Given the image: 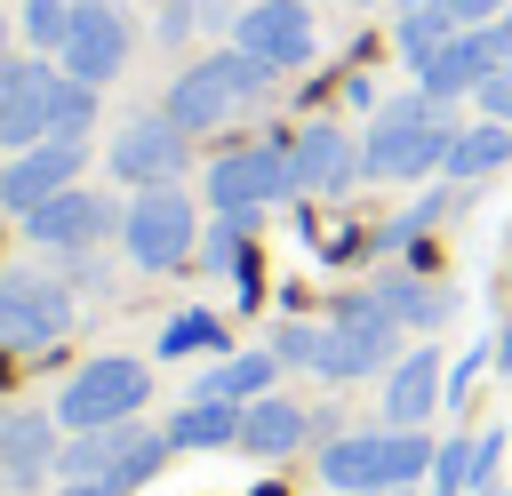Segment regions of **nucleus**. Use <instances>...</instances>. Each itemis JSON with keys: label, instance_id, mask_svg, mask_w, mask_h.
<instances>
[{"label": "nucleus", "instance_id": "obj_2", "mask_svg": "<svg viewBox=\"0 0 512 496\" xmlns=\"http://www.w3.org/2000/svg\"><path fill=\"white\" fill-rule=\"evenodd\" d=\"M432 440L424 432H408V424H384V432H352V440H336L328 456H320V472L352 496V488H416V480H432Z\"/></svg>", "mask_w": 512, "mask_h": 496}, {"label": "nucleus", "instance_id": "obj_21", "mask_svg": "<svg viewBox=\"0 0 512 496\" xmlns=\"http://www.w3.org/2000/svg\"><path fill=\"white\" fill-rule=\"evenodd\" d=\"M456 8V24H496V16H512V0H448Z\"/></svg>", "mask_w": 512, "mask_h": 496}, {"label": "nucleus", "instance_id": "obj_10", "mask_svg": "<svg viewBox=\"0 0 512 496\" xmlns=\"http://www.w3.org/2000/svg\"><path fill=\"white\" fill-rule=\"evenodd\" d=\"M504 160H512V128H504V120H472V128H456V144H448V168H440V176L480 184V176H496Z\"/></svg>", "mask_w": 512, "mask_h": 496}, {"label": "nucleus", "instance_id": "obj_7", "mask_svg": "<svg viewBox=\"0 0 512 496\" xmlns=\"http://www.w3.org/2000/svg\"><path fill=\"white\" fill-rule=\"evenodd\" d=\"M288 168H296V184H304V192H344V184L360 176V144H352L344 128L312 120V128L288 144Z\"/></svg>", "mask_w": 512, "mask_h": 496}, {"label": "nucleus", "instance_id": "obj_9", "mask_svg": "<svg viewBox=\"0 0 512 496\" xmlns=\"http://www.w3.org/2000/svg\"><path fill=\"white\" fill-rule=\"evenodd\" d=\"M456 32H464V24H456V8H448V0H400V16H392V40H400V56H408V64H432Z\"/></svg>", "mask_w": 512, "mask_h": 496}, {"label": "nucleus", "instance_id": "obj_11", "mask_svg": "<svg viewBox=\"0 0 512 496\" xmlns=\"http://www.w3.org/2000/svg\"><path fill=\"white\" fill-rule=\"evenodd\" d=\"M376 296H384V312H392L400 328H416V336H432L440 320H456V288H424V280H384Z\"/></svg>", "mask_w": 512, "mask_h": 496}, {"label": "nucleus", "instance_id": "obj_22", "mask_svg": "<svg viewBox=\"0 0 512 496\" xmlns=\"http://www.w3.org/2000/svg\"><path fill=\"white\" fill-rule=\"evenodd\" d=\"M352 496H408V488H352Z\"/></svg>", "mask_w": 512, "mask_h": 496}, {"label": "nucleus", "instance_id": "obj_17", "mask_svg": "<svg viewBox=\"0 0 512 496\" xmlns=\"http://www.w3.org/2000/svg\"><path fill=\"white\" fill-rule=\"evenodd\" d=\"M432 496H472V440H440V456H432Z\"/></svg>", "mask_w": 512, "mask_h": 496}, {"label": "nucleus", "instance_id": "obj_3", "mask_svg": "<svg viewBox=\"0 0 512 496\" xmlns=\"http://www.w3.org/2000/svg\"><path fill=\"white\" fill-rule=\"evenodd\" d=\"M496 64H512L504 16H496V24H464L432 64H416V88H424V96H440V104H456V96H480V80H488Z\"/></svg>", "mask_w": 512, "mask_h": 496}, {"label": "nucleus", "instance_id": "obj_18", "mask_svg": "<svg viewBox=\"0 0 512 496\" xmlns=\"http://www.w3.org/2000/svg\"><path fill=\"white\" fill-rule=\"evenodd\" d=\"M264 376H272V360H232V368H216L208 400H256V392H264Z\"/></svg>", "mask_w": 512, "mask_h": 496}, {"label": "nucleus", "instance_id": "obj_16", "mask_svg": "<svg viewBox=\"0 0 512 496\" xmlns=\"http://www.w3.org/2000/svg\"><path fill=\"white\" fill-rule=\"evenodd\" d=\"M120 168H128V176H160V168H176V128H152V120L128 128V136H120Z\"/></svg>", "mask_w": 512, "mask_h": 496}, {"label": "nucleus", "instance_id": "obj_14", "mask_svg": "<svg viewBox=\"0 0 512 496\" xmlns=\"http://www.w3.org/2000/svg\"><path fill=\"white\" fill-rule=\"evenodd\" d=\"M136 400H144V376H136V368H96V376L72 392V416L96 424V416H120V408H136Z\"/></svg>", "mask_w": 512, "mask_h": 496}, {"label": "nucleus", "instance_id": "obj_6", "mask_svg": "<svg viewBox=\"0 0 512 496\" xmlns=\"http://www.w3.org/2000/svg\"><path fill=\"white\" fill-rule=\"evenodd\" d=\"M240 48H248L256 64H272V72H288V64L312 56V16H304L296 0H256V8L240 16Z\"/></svg>", "mask_w": 512, "mask_h": 496}, {"label": "nucleus", "instance_id": "obj_8", "mask_svg": "<svg viewBox=\"0 0 512 496\" xmlns=\"http://www.w3.org/2000/svg\"><path fill=\"white\" fill-rule=\"evenodd\" d=\"M288 184H296V168L280 152H232V160H216V200L224 208H256V200H272Z\"/></svg>", "mask_w": 512, "mask_h": 496}, {"label": "nucleus", "instance_id": "obj_12", "mask_svg": "<svg viewBox=\"0 0 512 496\" xmlns=\"http://www.w3.org/2000/svg\"><path fill=\"white\" fill-rule=\"evenodd\" d=\"M184 240H192V216H184V200H144V208H136V256H144V264H168V256H184Z\"/></svg>", "mask_w": 512, "mask_h": 496}, {"label": "nucleus", "instance_id": "obj_13", "mask_svg": "<svg viewBox=\"0 0 512 496\" xmlns=\"http://www.w3.org/2000/svg\"><path fill=\"white\" fill-rule=\"evenodd\" d=\"M120 48H128L120 16H112V8H80V24H72V64H80V72H112Z\"/></svg>", "mask_w": 512, "mask_h": 496}, {"label": "nucleus", "instance_id": "obj_1", "mask_svg": "<svg viewBox=\"0 0 512 496\" xmlns=\"http://www.w3.org/2000/svg\"><path fill=\"white\" fill-rule=\"evenodd\" d=\"M456 128H464V120H448V104L416 88V96H400V104H384V112L368 120V136H360V176L416 184V176L448 168V144H456Z\"/></svg>", "mask_w": 512, "mask_h": 496}, {"label": "nucleus", "instance_id": "obj_15", "mask_svg": "<svg viewBox=\"0 0 512 496\" xmlns=\"http://www.w3.org/2000/svg\"><path fill=\"white\" fill-rule=\"evenodd\" d=\"M240 440H248L256 456H288V448L304 440V416H296L288 400H256V408L240 416Z\"/></svg>", "mask_w": 512, "mask_h": 496}, {"label": "nucleus", "instance_id": "obj_4", "mask_svg": "<svg viewBox=\"0 0 512 496\" xmlns=\"http://www.w3.org/2000/svg\"><path fill=\"white\" fill-rule=\"evenodd\" d=\"M264 72H272V64H256L248 48H240V56L200 64V72L176 88V128H208V120H224L240 96H256V88H264Z\"/></svg>", "mask_w": 512, "mask_h": 496}, {"label": "nucleus", "instance_id": "obj_20", "mask_svg": "<svg viewBox=\"0 0 512 496\" xmlns=\"http://www.w3.org/2000/svg\"><path fill=\"white\" fill-rule=\"evenodd\" d=\"M200 344H216V320H200V312H192V320H176V328H168V344H160V352H200Z\"/></svg>", "mask_w": 512, "mask_h": 496}, {"label": "nucleus", "instance_id": "obj_23", "mask_svg": "<svg viewBox=\"0 0 512 496\" xmlns=\"http://www.w3.org/2000/svg\"><path fill=\"white\" fill-rule=\"evenodd\" d=\"M504 40H512V16H504Z\"/></svg>", "mask_w": 512, "mask_h": 496}, {"label": "nucleus", "instance_id": "obj_19", "mask_svg": "<svg viewBox=\"0 0 512 496\" xmlns=\"http://www.w3.org/2000/svg\"><path fill=\"white\" fill-rule=\"evenodd\" d=\"M480 120H504V128H512V64H496V72L480 80Z\"/></svg>", "mask_w": 512, "mask_h": 496}, {"label": "nucleus", "instance_id": "obj_5", "mask_svg": "<svg viewBox=\"0 0 512 496\" xmlns=\"http://www.w3.org/2000/svg\"><path fill=\"white\" fill-rule=\"evenodd\" d=\"M440 400H448V368H440V344H424V336H416V344L392 360V384H384V424H408V432H416V424H424Z\"/></svg>", "mask_w": 512, "mask_h": 496}]
</instances>
